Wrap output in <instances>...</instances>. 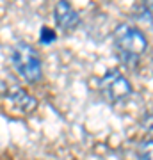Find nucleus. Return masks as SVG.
Masks as SVG:
<instances>
[{"label": "nucleus", "instance_id": "f257e3e1", "mask_svg": "<svg viewBox=\"0 0 153 160\" xmlns=\"http://www.w3.org/2000/svg\"><path fill=\"white\" fill-rule=\"evenodd\" d=\"M114 43L118 46V50L128 57H141L148 48V39L144 32H141L137 27L126 25V23H121L116 29Z\"/></svg>", "mask_w": 153, "mask_h": 160}, {"label": "nucleus", "instance_id": "f03ea898", "mask_svg": "<svg viewBox=\"0 0 153 160\" xmlns=\"http://www.w3.org/2000/svg\"><path fill=\"white\" fill-rule=\"evenodd\" d=\"M13 64L20 75L28 82L41 78V59L38 52L27 43H18L13 50Z\"/></svg>", "mask_w": 153, "mask_h": 160}, {"label": "nucleus", "instance_id": "7ed1b4c3", "mask_svg": "<svg viewBox=\"0 0 153 160\" xmlns=\"http://www.w3.org/2000/svg\"><path fill=\"white\" fill-rule=\"evenodd\" d=\"M100 91L107 102L119 103L132 94V86L119 69H109L100 82Z\"/></svg>", "mask_w": 153, "mask_h": 160}, {"label": "nucleus", "instance_id": "20e7f679", "mask_svg": "<svg viewBox=\"0 0 153 160\" xmlns=\"http://www.w3.org/2000/svg\"><path fill=\"white\" fill-rule=\"evenodd\" d=\"M55 22L63 30H73L79 27L80 14L68 0H59L55 4Z\"/></svg>", "mask_w": 153, "mask_h": 160}, {"label": "nucleus", "instance_id": "39448f33", "mask_svg": "<svg viewBox=\"0 0 153 160\" xmlns=\"http://www.w3.org/2000/svg\"><path fill=\"white\" fill-rule=\"evenodd\" d=\"M7 98L11 100V103L16 107L18 110H22V112H25V114L34 112L36 107H38L36 98L30 96L27 91H23L22 87H13L11 91H9V96Z\"/></svg>", "mask_w": 153, "mask_h": 160}, {"label": "nucleus", "instance_id": "423d86ee", "mask_svg": "<svg viewBox=\"0 0 153 160\" xmlns=\"http://www.w3.org/2000/svg\"><path fill=\"white\" fill-rule=\"evenodd\" d=\"M139 158L141 160H153V141H144L139 146Z\"/></svg>", "mask_w": 153, "mask_h": 160}, {"label": "nucleus", "instance_id": "0eeeda50", "mask_svg": "<svg viewBox=\"0 0 153 160\" xmlns=\"http://www.w3.org/2000/svg\"><path fill=\"white\" fill-rule=\"evenodd\" d=\"M54 39H55V32L50 30L48 27H43V29H41V41H43V43H52Z\"/></svg>", "mask_w": 153, "mask_h": 160}, {"label": "nucleus", "instance_id": "6e6552de", "mask_svg": "<svg viewBox=\"0 0 153 160\" xmlns=\"http://www.w3.org/2000/svg\"><path fill=\"white\" fill-rule=\"evenodd\" d=\"M142 6L146 7V11L153 12V0H142Z\"/></svg>", "mask_w": 153, "mask_h": 160}]
</instances>
